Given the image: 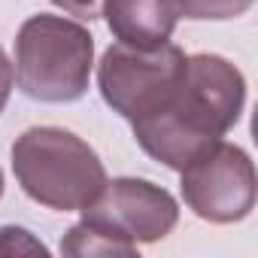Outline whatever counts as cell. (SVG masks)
Listing matches in <instances>:
<instances>
[{"label":"cell","mask_w":258,"mask_h":258,"mask_svg":"<svg viewBox=\"0 0 258 258\" xmlns=\"http://www.w3.org/2000/svg\"><path fill=\"white\" fill-rule=\"evenodd\" d=\"M246 100L243 73L219 55L185 58L170 100L146 121L131 124L137 143L164 167L182 170L237 124Z\"/></svg>","instance_id":"1"},{"label":"cell","mask_w":258,"mask_h":258,"mask_svg":"<svg viewBox=\"0 0 258 258\" xmlns=\"http://www.w3.org/2000/svg\"><path fill=\"white\" fill-rule=\"evenodd\" d=\"M13 170L28 198L64 213L88 207L106 185L94 149L61 127L25 131L13 146Z\"/></svg>","instance_id":"2"},{"label":"cell","mask_w":258,"mask_h":258,"mask_svg":"<svg viewBox=\"0 0 258 258\" xmlns=\"http://www.w3.org/2000/svg\"><path fill=\"white\" fill-rule=\"evenodd\" d=\"M91 34L58 16H34L16 37V82L43 103H70L85 94L91 73Z\"/></svg>","instance_id":"3"},{"label":"cell","mask_w":258,"mask_h":258,"mask_svg":"<svg viewBox=\"0 0 258 258\" xmlns=\"http://www.w3.org/2000/svg\"><path fill=\"white\" fill-rule=\"evenodd\" d=\"M185 67L182 49L164 43L158 49H134L115 43L103 52L97 82L103 100L131 124L152 118L176 91Z\"/></svg>","instance_id":"4"},{"label":"cell","mask_w":258,"mask_h":258,"mask_svg":"<svg viewBox=\"0 0 258 258\" xmlns=\"http://www.w3.org/2000/svg\"><path fill=\"white\" fill-rule=\"evenodd\" d=\"M176 219V201L146 179H112L88 207H82V225L115 243L121 255H134L137 243L167 237Z\"/></svg>","instance_id":"5"},{"label":"cell","mask_w":258,"mask_h":258,"mask_svg":"<svg viewBox=\"0 0 258 258\" xmlns=\"http://www.w3.org/2000/svg\"><path fill=\"white\" fill-rule=\"evenodd\" d=\"M182 198L207 222H240L255 207V170L231 143H213L182 167Z\"/></svg>","instance_id":"6"},{"label":"cell","mask_w":258,"mask_h":258,"mask_svg":"<svg viewBox=\"0 0 258 258\" xmlns=\"http://www.w3.org/2000/svg\"><path fill=\"white\" fill-rule=\"evenodd\" d=\"M103 16L118 43L158 49L179 22V0H103Z\"/></svg>","instance_id":"7"},{"label":"cell","mask_w":258,"mask_h":258,"mask_svg":"<svg viewBox=\"0 0 258 258\" xmlns=\"http://www.w3.org/2000/svg\"><path fill=\"white\" fill-rule=\"evenodd\" d=\"M252 7V0H179V13L185 19H237Z\"/></svg>","instance_id":"8"},{"label":"cell","mask_w":258,"mask_h":258,"mask_svg":"<svg viewBox=\"0 0 258 258\" xmlns=\"http://www.w3.org/2000/svg\"><path fill=\"white\" fill-rule=\"evenodd\" d=\"M46 255V246L25 228H0V255Z\"/></svg>","instance_id":"9"},{"label":"cell","mask_w":258,"mask_h":258,"mask_svg":"<svg viewBox=\"0 0 258 258\" xmlns=\"http://www.w3.org/2000/svg\"><path fill=\"white\" fill-rule=\"evenodd\" d=\"M52 4H58L61 10H67L70 16L85 19V22L103 16V0H52Z\"/></svg>","instance_id":"10"},{"label":"cell","mask_w":258,"mask_h":258,"mask_svg":"<svg viewBox=\"0 0 258 258\" xmlns=\"http://www.w3.org/2000/svg\"><path fill=\"white\" fill-rule=\"evenodd\" d=\"M10 88H13V67L4 55V49H0V109L7 106V97H10Z\"/></svg>","instance_id":"11"},{"label":"cell","mask_w":258,"mask_h":258,"mask_svg":"<svg viewBox=\"0 0 258 258\" xmlns=\"http://www.w3.org/2000/svg\"><path fill=\"white\" fill-rule=\"evenodd\" d=\"M0 195H4V173H0Z\"/></svg>","instance_id":"12"}]
</instances>
